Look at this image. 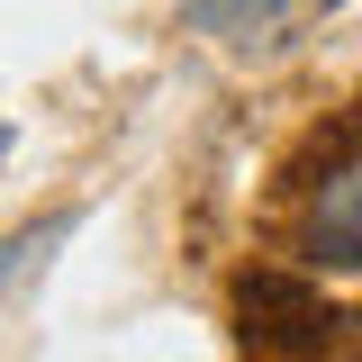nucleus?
I'll return each instance as SVG.
<instances>
[{
  "instance_id": "obj_5",
  "label": "nucleus",
  "mask_w": 362,
  "mask_h": 362,
  "mask_svg": "<svg viewBox=\"0 0 362 362\" xmlns=\"http://www.w3.org/2000/svg\"><path fill=\"white\" fill-rule=\"evenodd\" d=\"M0 163H9V127H0Z\"/></svg>"
},
{
  "instance_id": "obj_4",
  "label": "nucleus",
  "mask_w": 362,
  "mask_h": 362,
  "mask_svg": "<svg viewBox=\"0 0 362 362\" xmlns=\"http://www.w3.org/2000/svg\"><path fill=\"white\" fill-rule=\"evenodd\" d=\"M64 235H73V218H64V209H54V218H37V226H18V235H0V290H9L28 263H45Z\"/></svg>"
},
{
  "instance_id": "obj_1",
  "label": "nucleus",
  "mask_w": 362,
  "mask_h": 362,
  "mask_svg": "<svg viewBox=\"0 0 362 362\" xmlns=\"http://www.w3.org/2000/svg\"><path fill=\"white\" fill-rule=\"evenodd\" d=\"M235 299H245V335H254L263 354H299V362L335 354V344H344V326H354L344 308H326L308 281H290V272H254Z\"/></svg>"
},
{
  "instance_id": "obj_2",
  "label": "nucleus",
  "mask_w": 362,
  "mask_h": 362,
  "mask_svg": "<svg viewBox=\"0 0 362 362\" xmlns=\"http://www.w3.org/2000/svg\"><path fill=\"white\" fill-rule=\"evenodd\" d=\"M308 254L362 272V154H344L335 173L317 181V199H308Z\"/></svg>"
},
{
  "instance_id": "obj_3",
  "label": "nucleus",
  "mask_w": 362,
  "mask_h": 362,
  "mask_svg": "<svg viewBox=\"0 0 362 362\" xmlns=\"http://www.w3.org/2000/svg\"><path fill=\"white\" fill-rule=\"evenodd\" d=\"M299 9L308 0H190V28L218 37L226 54H272V45H290Z\"/></svg>"
}]
</instances>
